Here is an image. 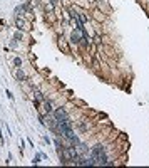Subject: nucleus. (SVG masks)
Listing matches in <instances>:
<instances>
[{"instance_id":"1","label":"nucleus","mask_w":149,"mask_h":168,"mask_svg":"<svg viewBox=\"0 0 149 168\" xmlns=\"http://www.w3.org/2000/svg\"><path fill=\"white\" fill-rule=\"evenodd\" d=\"M54 118L57 119V121H65V119H69L67 111H65L64 108H57V109H54Z\"/></svg>"},{"instance_id":"2","label":"nucleus","mask_w":149,"mask_h":168,"mask_svg":"<svg viewBox=\"0 0 149 168\" xmlns=\"http://www.w3.org/2000/svg\"><path fill=\"white\" fill-rule=\"evenodd\" d=\"M44 104H45V113H47V114H49V113H54V108H52V103H50V101L45 99Z\"/></svg>"},{"instance_id":"3","label":"nucleus","mask_w":149,"mask_h":168,"mask_svg":"<svg viewBox=\"0 0 149 168\" xmlns=\"http://www.w3.org/2000/svg\"><path fill=\"white\" fill-rule=\"evenodd\" d=\"M17 79H18V81H25V74H24V71H20V69L17 71Z\"/></svg>"},{"instance_id":"4","label":"nucleus","mask_w":149,"mask_h":168,"mask_svg":"<svg viewBox=\"0 0 149 168\" xmlns=\"http://www.w3.org/2000/svg\"><path fill=\"white\" fill-rule=\"evenodd\" d=\"M17 27H18V29H27V27H25V22L20 20V18H17Z\"/></svg>"},{"instance_id":"5","label":"nucleus","mask_w":149,"mask_h":168,"mask_svg":"<svg viewBox=\"0 0 149 168\" xmlns=\"http://www.w3.org/2000/svg\"><path fill=\"white\" fill-rule=\"evenodd\" d=\"M13 64H15V66H20V64H22V59H20V57H15V59H13Z\"/></svg>"},{"instance_id":"6","label":"nucleus","mask_w":149,"mask_h":168,"mask_svg":"<svg viewBox=\"0 0 149 168\" xmlns=\"http://www.w3.org/2000/svg\"><path fill=\"white\" fill-rule=\"evenodd\" d=\"M32 163H34V165H39V163H40V156H35V158L32 160Z\"/></svg>"},{"instance_id":"7","label":"nucleus","mask_w":149,"mask_h":168,"mask_svg":"<svg viewBox=\"0 0 149 168\" xmlns=\"http://www.w3.org/2000/svg\"><path fill=\"white\" fill-rule=\"evenodd\" d=\"M94 41H96V44H101V42H102V41H101V35H96Z\"/></svg>"},{"instance_id":"8","label":"nucleus","mask_w":149,"mask_h":168,"mask_svg":"<svg viewBox=\"0 0 149 168\" xmlns=\"http://www.w3.org/2000/svg\"><path fill=\"white\" fill-rule=\"evenodd\" d=\"M7 98H9V99H13V94H12L10 91H7Z\"/></svg>"}]
</instances>
